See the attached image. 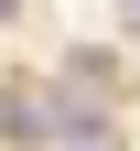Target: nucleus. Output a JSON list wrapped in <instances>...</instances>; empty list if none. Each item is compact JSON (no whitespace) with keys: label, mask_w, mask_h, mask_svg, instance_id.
Wrapping results in <instances>:
<instances>
[{"label":"nucleus","mask_w":140,"mask_h":151,"mask_svg":"<svg viewBox=\"0 0 140 151\" xmlns=\"http://www.w3.org/2000/svg\"><path fill=\"white\" fill-rule=\"evenodd\" d=\"M11 11H22V0H0V22H11Z\"/></svg>","instance_id":"nucleus-1"},{"label":"nucleus","mask_w":140,"mask_h":151,"mask_svg":"<svg viewBox=\"0 0 140 151\" xmlns=\"http://www.w3.org/2000/svg\"><path fill=\"white\" fill-rule=\"evenodd\" d=\"M129 11H140V0H129Z\"/></svg>","instance_id":"nucleus-2"}]
</instances>
